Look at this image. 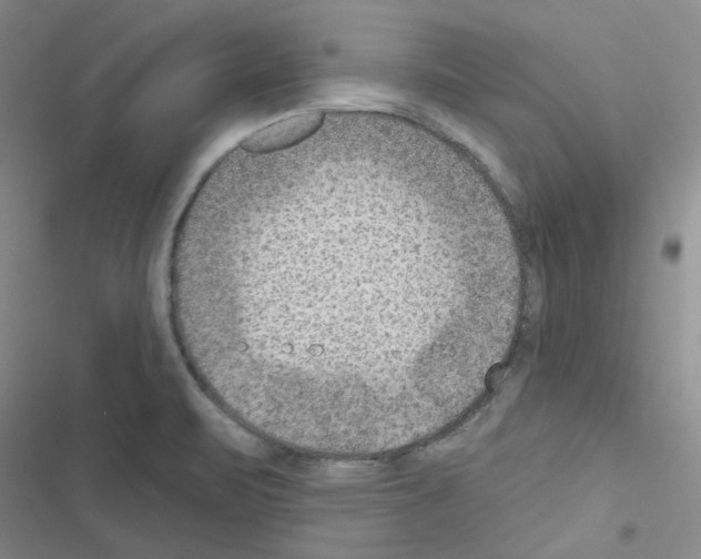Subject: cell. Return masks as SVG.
I'll list each match as a JSON object with an SVG mask.
<instances>
[{
    "instance_id": "cell-2",
    "label": "cell",
    "mask_w": 701,
    "mask_h": 559,
    "mask_svg": "<svg viewBox=\"0 0 701 559\" xmlns=\"http://www.w3.org/2000/svg\"><path fill=\"white\" fill-rule=\"evenodd\" d=\"M323 112L309 111L271 123L246 135L238 148L253 154L288 149L313 134L323 123Z\"/></svg>"
},
{
    "instance_id": "cell-1",
    "label": "cell",
    "mask_w": 701,
    "mask_h": 559,
    "mask_svg": "<svg viewBox=\"0 0 701 559\" xmlns=\"http://www.w3.org/2000/svg\"><path fill=\"white\" fill-rule=\"evenodd\" d=\"M385 209L309 205L223 228L191 268L194 302L260 405L343 425L399 418L445 383L440 271L397 243Z\"/></svg>"
}]
</instances>
